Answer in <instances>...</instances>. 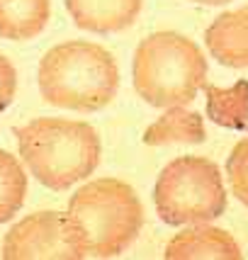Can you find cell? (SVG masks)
<instances>
[{"label":"cell","instance_id":"obj_14","mask_svg":"<svg viewBox=\"0 0 248 260\" xmlns=\"http://www.w3.org/2000/svg\"><path fill=\"white\" fill-rule=\"evenodd\" d=\"M226 180H229L231 194L243 207H248V136H243L231 148L226 158Z\"/></svg>","mask_w":248,"mask_h":260},{"label":"cell","instance_id":"obj_4","mask_svg":"<svg viewBox=\"0 0 248 260\" xmlns=\"http://www.w3.org/2000/svg\"><path fill=\"white\" fill-rule=\"evenodd\" d=\"M207 58L190 37L180 32H153L136 46L132 83L151 107L190 105L207 83Z\"/></svg>","mask_w":248,"mask_h":260},{"label":"cell","instance_id":"obj_11","mask_svg":"<svg viewBox=\"0 0 248 260\" xmlns=\"http://www.w3.org/2000/svg\"><path fill=\"white\" fill-rule=\"evenodd\" d=\"M51 20V0H0V39L29 42Z\"/></svg>","mask_w":248,"mask_h":260},{"label":"cell","instance_id":"obj_8","mask_svg":"<svg viewBox=\"0 0 248 260\" xmlns=\"http://www.w3.org/2000/svg\"><path fill=\"white\" fill-rule=\"evenodd\" d=\"M144 0H66V10L78 29L92 34H117L132 27Z\"/></svg>","mask_w":248,"mask_h":260},{"label":"cell","instance_id":"obj_13","mask_svg":"<svg viewBox=\"0 0 248 260\" xmlns=\"http://www.w3.org/2000/svg\"><path fill=\"white\" fill-rule=\"evenodd\" d=\"M27 194V173L17 156L0 148V224H8L22 209Z\"/></svg>","mask_w":248,"mask_h":260},{"label":"cell","instance_id":"obj_2","mask_svg":"<svg viewBox=\"0 0 248 260\" xmlns=\"http://www.w3.org/2000/svg\"><path fill=\"white\" fill-rule=\"evenodd\" d=\"M24 166L44 187L64 192L100 166V134L95 126L66 117H39L15 129Z\"/></svg>","mask_w":248,"mask_h":260},{"label":"cell","instance_id":"obj_10","mask_svg":"<svg viewBox=\"0 0 248 260\" xmlns=\"http://www.w3.org/2000/svg\"><path fill=\"white\" fill-rule=\"evenodd\" d=\"M207 139L204 117L185 105L166 107V112L158 117L144 132L146 146H168V144H202Z\"/></svg>","mask_w":248,"mask_h":260},{"label":"cell","instance_id":"obj_6","mask_svg":"<svg viewBox=\"0 0 248 260\" xmlns=\"http://www.w3.org/2000/svg\"><path fill=\"white\" fill-rule=\"evenodd\" d=\"M5 260H78L71 246L66 212H37L24 216L3 238Z\"/></svg>","mask_w":248,"mask_h":260},{"label":"cell","instance_id":"obj_12","mask_svg":"<svg viewBox=\"0 0 248 260\" xmlns=\"http://www.w3.org/2000/svg\"><path fill=\"white\" fill-rule=\"evenodd\" d=\"M207 98V117L224 129L248 126V80H238L231 88H216L212 83L202 85Z\"/></svg>","mask_w":248,"mask_h":260},{"label":"cell","instance_id":"obj_9","mask_svg":"<svg viewBox=\"0 0 248 260\" xmlns=\"http://www.w3.org/2000/svg\"><path fill=\"white\" fill-rule=\"evenodd\" d=\"M204 46L226 68H248V5L222 12L204 32Z\"/></svg>","mask_w":248,"mask_h":260},{"label":"cell","instance_id":"obj_3","mask_svg":"<svg viewBox=\"0 0 248 260\" xmlns=\"http://www.w3.org/2000/svg\"><path fill=\"white\" fill-rule=\"evenodd\" d=\"M39 92L49 105L71 112H98L107 107L119 88L114 56L95 42H64L39 61Z\"/></svg>","mask_w":248,"mask_h":260},{"label":"cell","instance_id":"obj_15","mask_svg":"<svg viewBox=\"0 0 248 260\" xmlns=\"http://www.w3.org/2000/svg\"><path fill=\"white\" fill-rule=\"evenodd\" d=\"M17 90V71L5 54H0V112H5L15 100Z\"/></svg>","mask_w":248,"mask_h":260},{"label":"cell","instance_id":"obj_1","mask_svg":"<svg viewBox=\"0 0 248 260\" xmlns=\"http://www.w3.org/2000/svg\"><path fill=\"white\" fill-rule=\"evenodd\" d=\"M66 226L78 260L117 258L144 226V204L129 182L98 178L71 194Z\"/></svg>","mask_w":248,"mask_h":260},{"label":"cell","instance_id":"obj_16","mask_svg":"<svg viewBox=\"0 0 248 260\" xmlns=\"http://www.w3.org/2000/svg\"><path fill=\"white\" fill-rule=\"evenodd\" d=\"M192 3H200V5H226L231 0H192Z\"/></svg>","mask_w":248,"mask_h":260},{"label":"cell","instance_id":"obj_7","mask_svg":"<svg viewBox=\"0 0 248 260\" xmlns=\"http://www.w3.org/2000/svg\"><path fill=\"white\" fill-rule=\"evenodd\" d=\"M166 260H241V246L229 231L207 224H188L170 238L163 250Z\"/></svg>","mask_w":248,"mask_h":260},{"label":"cell","instance_id":"obj_5","mask_svg":"<svg viewBox=\"0 0 248 260\" xmlns=\"http://www.w3.org/2000/svg\"><path fill=\"white\" fill-rule=\"evenodd\" d=\"M224 175L204 156H180L161 170L153 187L156 214L168 226L207 224L226 212Z\"/></svg>","mask_w":248,"mask_h":260}]
</instances>
